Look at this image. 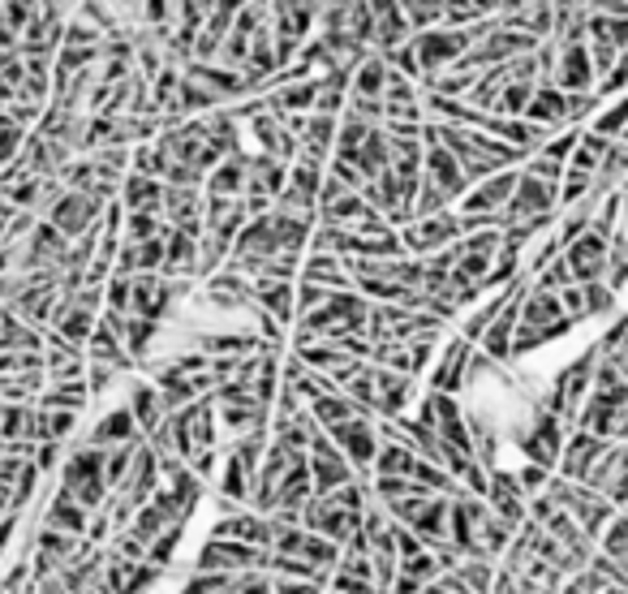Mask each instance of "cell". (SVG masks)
Instances as JSON below:
<instances>
[{
    "label": "cell",
    "instance_id": "cell-22",
    "mask_svg": "<svg viewBox=\"0 0 628 594\" xmlns=\"http://www.w3.org/2000/svg\"><path fill=\"white\" fill-rule=\"evenodd\" d=\"M112 375H117V366H112V363H95V358H90V366H87V392H90V397L108 392Z\"/></svg>",
    "mask_w": 628,
    "mask_h": 594
},
{
    "label": "cell",
    "instance_id": "cell-14",
    "mask_svg": "<svg viewBox=\"0 0 628 594\" xmlns=\"http://www.w3.org/2000/svg\"><path fill=\"white\" fill-rule=\"evenodd\" d=\"M160 198H164L160 177L134 173V177L126 182V207H130V212H160Z\"/></svg>",
    "mask_w": 628,
    "mask_h": 594
},
{
    "label": "cell",
    "instance_id": "cell-7",
    "mask_svg": "<svg viewBox=\"0 0 628 594\" xmlns=\"http://www.w3.org/2000/svg\"><path fill=\"white\" fill-rule=\"evenodd\" d=\"M517 177H521V173H495V177H483V185L465 198L461 212H495V207H504V203L512 198V190H517Z\"/></svg>",
    "mask_w": 628,
    "mask_h": 594
},
{
    "label": "cell",
    "instance_id": "cell-3",
    "mask_svg": "<svg viewBox=\"0 0 628 594\" xmlns=\"http://www.w3.org/2000/svg\"><path fill=\"white\" fill-rule=\"evenodd\" d=\"M336 444H345V457H349V465H358V469H366V465H375V453H379V440H375V426L361 418V413H354V418H340V422H332V426H323Z\"/></svg>",
    "mask_w": 628,
    "mask_h": 594
},
{
    "label": "cell",
    "instance_id": "cell-20",
    "mask_svg": "<svg viewBox=\"0 0 628 594\" xmlns=\"http://www.w3.org/2000/svg\"><path fill=\"white\" fill-rule=\"evenodd\" d=\"M246 185V177H241V164L237 160H228V164H220L216 169V177H212V194H237Z\"/></svg>",
    "mask_w": 628,
    "mask_h": 594
},
{
    "label": "cell",
    "instance_id": "cell-1",
    "mask_svg": "<svg viewBox=\"0 0 628 594\" xmlns=\"http://www.w3.org/2000/svg\"><path fill=\"white\" fill-rule=\"evenodd\" d=\"M65 483H61V492H69L78 504H87V508H99V504L108 500V483H104V449H78V453H69L65 461V474H61Z\"/></svg>",
    "mask_w": 628,
    "mask_h": 594
},
{
    "label": "cell",
    "instance_id": "cell-21",
    "mask_svg": "<svg viewBox=\"0 0 628 594\" xmlns=\"http://www.w3.org/2000/svg\"><path fill=\"white\" fill-rule=\"evenodd\" d=\"M628 126V95L611 108V112H603L598 121H594V134H603V138H611V134H620Z\"/></svg>",
    "mask_w": 628,
    "mask_h": 594
},
{
    "label": "cell",
    "instance_id": "cell-16",
    "mask_svg": "<svg viewBox=\"0 0 628 594\" xmlns=\"http://www.w3.org/2000/svg\"><path fill=\"white\" fill-rule=\"evenodd\" d=\"M375 469L379 474H413V449L404 440H388L375 453Z\"/></svg>",
    "mask_w": 628,
    "mask_h": 594
},
{
    "label": "cell",
    "instance_id": "cell-15",
    "mask_svg": "<svg viewBox=\"0 0 628 594\" xmlns=\"http://www.w3.org/2000/svg\"><path fill=\"white\" fill-rule=\"evenodd\" d=\"M138 444H142V440H121V444H112L117 453L104 449V483H108V487H121V483H126V474H130V465H134L138 457Z\"/></svg>",
    "mask_w": 628,
    "mask_h": 594
},
{
    "label": "cell",
    "instance_id": "cell-6",
    "mask_svg": "<svg viewBox=\"0 0 628 594\" xmlns=\"http://www.w3.org/2000/svg\"><path fill=\"white\" fill-rule=\"evenodd\" d=\"M87 521H90V508L74 500L69 492H56V500L47 504L44 526H52V530H65V534H87Z\"/></svg>",
    "mask_w": 628,
    "mask_h": 594
},
{
    "label": "cell",
    "instance_id": "cell-12",
    "mask_svg": "<svg viewBox=\"0 0 628 594\" xmlns=\"http://www.w3.org/2000/svg\"><path fill=\"white\" fill-rule=\"evenodd\" d=\"M130 410H134V422L142 435H151L160 422H164V401H160V388H151V384H134V392H130Z\"/></svg>",
    "mask_w": 628,
    "mask_h": 594
},
{
    "label": "cell",
    "instance_id": "cell-4",
    "mask_svg": "<svg viewBox=\"0 0 628 594\" xmlns=\"http://www.w3.org/2000/svg\"><path fill=\"white\" fill-rule=\"evenodd\" d=\"M564 259L573 268V280H598L607 272V237L598 229L577 233L569 246H564Z\"/></svg>",
    "mask_w": 628,
    "mask_h": 594
},
{
    "label": "cell",
    "instance_id": "cell-11",
    "mask_svg": "<svg viewBox=\"0 0 628 594\" xmlns=\"http://www.w3.org/2000/svg\"><path fill=\"white\" fill-rule=\"evenodd\" d=\"M87 345H90V358H95V363H112L117 370L130 366V349H121V332H112L108 323H95V327H90Z\"/></svg>",
    "mask_w": 628,
    "mask_h": 594
},
{
    "label": "cell",
    "instance_id": "cell-24",
    "mask_svg": "<svg viewBox=\"0 0 628 594\" xmlns=\"http://www.w3.org/2000/svg\"><path fill=\"white\" fill-rule=\"evenodd\" d=\"M577 142H582V130H564V138H551V142H546V155H551V160H569V155L577 151Z\"/></svg>",
    "mask_w": 628,
    "mask_h": 594
},
{
    "label": "cell",
    "instance_id": "cell-5",
    "mask_svg": "<svg viewBox=\"0 0 628 594\" xmlns=\"http://www.w3.org/2000/svg\"><path fill=\"white\" fill-rule=\"evenodd\" d=\"M555 83H560V91H589V83H594V56H589V47L582 40H564V56H560Z\"/></svg>",
    "mask_w": 628,
    "mask_h": 594
},
{
    "label": "cell",
    "instance_id": "cell-25",
    "mask_svg": "<svg viewBox=\"0 0 628 594\" xmlns=\"http://www.w3.org/2000/svg\"><path fill=\"white\" fill-rule=\"evenodd\" d=\"M530 173L542 177V182H560V177H564V164H560V160H551V155H542V160L530 164Z\"/></svg>",
    "mask_w": 628,
    "mask_h": 594
},
{
    "label": "cell",
    "instance_id": "cell-10",
    "mask_svg": "<svg viewBox=\"0 0 628 594\" xmlns=\"http://www.w3.org/2000/svg\"><path fill=\"white\" fill-rule=\"evenodd\" d=\"M469 336H456L444 354V363L435 370V392H461V375L469 370Z\"/></svg>",
    "mask_w": 628,
    "mask_h": 594
},
{
    "label": "cell",
    "instance_id": "cell-19",
    "mask_svg": "<svg viewBox=\"0 0 628 594\" xmlns=\"http://www.w3.org/2000/svg\"><path fill=\"white\" fill-rule=\"evenodd\" d=\"M401 4L409 26H426V22H435L444 13V0H401Z\"/></svg>",
    "mask_w": 628,
    "mask_h": 594
},
{
    "label": "cell",
    "instance_id": "cell-13",
    "mask_svg": "<svg viewBox=\"0 0 628 594\" xmlns=\"http://www.w3.org/2000/svg\"><path fill=\"white\" fill-rule=\"evenodd\" d=\"M74 426H78V410H65V406L35 410V440H65Z\"/></svg>",
    "mask_w": 628,
    "mask_h": 594
},
{
    "label": "cell",
    "instance_id": "cell-23",
    "mask_svg": "<svg viewBox=\"0 0 628 594\" xmlns=\"http://www.w3.org/2000/svg\"><path fill=\"white\" fill-rule=\"evenodd\" d=\"M126 233L134 237V241H142V237H155L160 229V220H155V212H130V220H126Z\"/></svg>",
    "mask_w": 628,
    "mask_h": 594
},
{
    "label": "cell",
    "instance_id": "cell-9",
    "mask_svg": "<svg viewBox=\"0 0 628 594\" xmlns=\"http://www.w3.org/2000/svg\"><path fill=\"white\" fill-rule=\"evenodd\" d=\"M121 440H138L134 410L104 413V418H99V426L87 435V444H95V449H112V444H121Z\"/></svg>",
    "mask_w": 628,
    "mask_h": 594
},
{
    "label": "cell",
    "instance_id": "cell-17",
    "mask_svg": "<svg viewBox=\"0 0 628 594\" xmlns=\"http://www.w3.org/2000/svg\"><path fill=\"white\" fill-rule=\"evenodd\" d=\"M530 95H534V83L512 78V87H508V91H499V99H495V112H526Z\"/></svg>",
    "mask_w": 628,
    "mask_h": 594
},
{
    "label": "cell",
    "instance_id": "cell-18",
    "mask_svg": "<svg viewBox=\"0 0 628 594\" xmlns=\"http://www.w3.org/2000/svg\"><path fill=\"white\" fill-rule=\"evenodd\" d=\"M383 83H388L383 61H366L358 74H354V87H358V95H379V91H383Z\"/></svg>",
    "mask_w": 628,
    "mask_h": 594
},
{
    "label": "cell",
    "instance_id": "cell-8",
    "mask_svg": "<svg viewBox=\"0 0 628 594\" xmlns=\"http://www.w3.org/2000/svg\"><path fill=\"white\" fill-rule=\"evenodd\" d=\"M526 117L530 121H539V126H564L569 121V91H560V87H542V91L530 95V104H526Z\"/></svg>",
    "mask_w": 628,
    "mask_h": 594
},
{
    "label": "cell",
    "instance_id": "cell-2",
    "mask_svg": "<svg viewBox=\"0 0 628 594\" xmlns=\"http://www.w3.org/2000/svg\"><path fill=\"white\" fill-rule=\"evenodd\" d=\"M44 216L56 225V229L65 233V237H78V233H87L90 225L104 216V207H99V198H95V194H87V190H69V185H65Z\"/></svg>",
    "mask_w": 628,
    "mask_h": 594
}]
</instances>
